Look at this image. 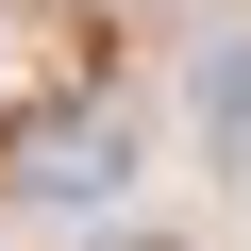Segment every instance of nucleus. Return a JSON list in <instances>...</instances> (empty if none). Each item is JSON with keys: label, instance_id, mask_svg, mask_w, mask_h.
<instances>
[{"label": "nucleus", "instance_id": "nucleus-2", "mask_svg": "<svg viewBox=\"0 0 251 251\" xmlns=\"http://www.w3.org/2000/svg\"><path fill=\"white\" fill-rule=\"evenodd\" d=\"M201 117H218V134H251V34H218V50H201Z\"/></svg>", "mask_w": 251, "mask_h": 251}, {"label": "nucleus", "instance_id": "nucleus-1", "mask_svg": "<svg viewBox=\"0 0 251 251\" xmlns=\"http://www.w3.org/2000/svg\"><path fill=\"white\" fill-rule=\"evenodd\" d=\"M34 201H117V117H100V134H50V151H34Z\"/></svg>", "mask_w": 251, "mask_h": 251}]
</instances>
